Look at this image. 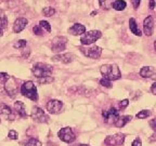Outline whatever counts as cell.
<instances>
[{
	"label": "cell",
	"instance_id": "10",
	"mask_svg": "<svg viewBox=\"0 0 156 146\" xmlns=\"http://www.w3.org/2000/svg\"><path fill=\"white\" fill-rule=\"evenodd\" d=\"M102 116H103V118H104V121L106 122V123H114L120 115L115 107H111L110 109L103 110Z\"/></svg>",
	"mask_w": 156,
	"mask_h": 146
},
{
	"label": "cell",
	"instance_id": "21",
	"mask_svg": "<svg viewBox=\"0 0 156 146\" xmlns=\"http://www.w3.org/2000/svg\"><path fill=\"white\" fill-rule=\"evenodd\" d=\"M153 75H155V71L151 66H144L140 71V76L143 78H152Z\"/></svg>",
	"mask_w": 156,
	"mask_h": 146
},
{
	"label": "cell",
	"instance_id": "41",
	"mask_svg": "<svg viewBox=\"0 0 156 146\" xmlns=\"http://www.w3.org/2000/svg\"><path fill=\"white\" fill-rule=\"evenodd\" d=\"M1 36H2V29L0 28V37H1Z\"/></svg>",
	"mask_w": 156,
	"mask_h": 146
},
{
	"label": "cell",
	"instance_id": "12",
	"mask_svg": "<svg viewBox=\"0 0 156 146\" xmlns=\"http://www.w3.org/2000/svg\"><path fill=\"white\" fill-rule=\"evenodd\" d=\"M5 88L7 92L10 94V96H14L15 94L17 93V85H16V80H15L14 78L10 77L9 79L7 80V82L5 83Z\"/></svg>",
	"mask_w": 156,
	"mask_h": 146
},
{
	"label": "cell",
	"instance_id": "13",
	"mask_svg": "<svg viewBox=\"0 0 156 146\" xmlns=\"http://www.w3.org/2000/svg\"><path fill=\"white\" fill-rule=\"evenodd\" d=\"M143 30L146 36H152L154 30V19L152 16H147L143 21Z\"/></svg>",
	"mask_w": 156,
	"mask_h": 146
},
{
	"label": "cell",
	"instance_id": "42",
	"mask_svg": "<svg viewBox=\"0 0 156 146\" xmlns=\"http://www.w3.org/2000/svg\"><path fill=\"white\" fill-rule=\"evenodd\" d=\"M154 48H155V51H156V40H155V42H154Z\"/></svg>",
	"mask_w": 156,
	"mask_h": 146
},
{
	"label": "cell",
	"instance_id": "20",
	"mask_svg": "<svg viewBox=\"0 0 156 146\" xmlns=\"http://www.w3.org/2000/svg\"><path fill=\"white\" fill-rule=\"evenodd\" d=\"M131 120V116H119L117 118V120L114 122V126L116 128H122L126 126L128 122Z\"/></svg>",
	"mask_w": 156,
	"mask_h": 146
},
{
	"label": "cell",
	"instance_id": "38",
	"mask_svg": "<svg viewBox=\"0 0 156 146\" xmlns=\"http://www.w3.org/2000/svg\"><path fill=\"white\" fill-rule=\"evenodd\" d=\"M151 92L153 93V94L156 95V82L152 85V87H151Z\"/></svg>",
	"mask_w": 156,
	"mask_h": 146
},
{
	"label": "cell",
	"instance_id": "26",
	"mask_svg": "<svg viewBox=\"0 0 156 146\" xmlns=\"http://www.w3.org/2000/svg\"><path fill=\"white\" fill-rule=\"evenodd\" d=\"M53 77L51 76H48V77H42V78H38V82L40 85H47V83H51L53 81Z\"/></svg>",
	"mask_w": 156,
	"mask_h": 146
},
{
	"label": "cell",
	"instance_id": "17",
	"mask_svg": "<svg viewBox=\"0 0 156 146\" xmlns=\"http://www.w3.org/2000/svg\"><path fill=\"white\" fill-rule=\"evenodd\" d=\"M68 33L74 36H78V35H83L86 33V27L83 24H79V23H76L74 24L71 28L68 29Z\"/></svg>",
	"mask_w": 156,
	"mask_h": 146
},
{
	"label": "cell",
	"instance_id": "9",
	"mask_svg": "<svg viewBox=\"0 0 156 146\" xmlns=\"http://www.w3.org/2000/svg\"><path fill=\"white\" fill-rule=\"evenodd\" d=\"M79 50H80L86 56H88V57H90V58H99L101 56V54H102V49L97 46L90 47V48L80 47Z\"/></svg>",
	"mask_w": 156,
	"mask_h": 146
},
{
	"label": "cell",
	"instance_id": "24",
	"mask_svg": "<svg viewBox=\"0 0 156 146\" xmlns=\"http://www.w3.org/2000/svg\"><path fill=\"white\" fill-rule=\"evenodd\" d=\"M24 146H41V142L39 141V140L35 139V137H29L27 139L26 141L24 142Z\"/></svg>",
	"mask_w": 156,
	"mask_h": 146
},
{
	"label": "cell",
	"instance_id": "5",
	"mask_svg": "<svg viewBox=\"0 0 156 146\" xmlns=\"http://www.w3.org/2000/svg\"><path fill=\"white\" fill-rule=\"evenodd\" d=\"M66 43H67V38L66 37H55L52 40L51 44V50L55 53H60V52L64 51L66 49Z\"/></svg>",
	"mask_w": 156,
	"mask_h": 146
},
{
	"label": "cell",
	"instance_id": "35",
	"mask_svg": "<svg viewBox=\"0 0 156 146\" xmlns=\"http://www.w3.org/2000/svg\"><path fill=\"white\" fill-rule=\"evenodd\" d=\"M149 124H150V127H151L152 129L154 130V131H156V118H154V119L150 120Z\"/></svg>",
	"mask_w": 156,
	"mask_h": 146
},
{
	"label": "cell",
	"instance_id": "23",
	"mask_svg": "<svg viewBox=\"0 0 156 146\" xmlns=\"http://www.w3.org/2000/svg\"><path fill=\"white\" fill-rule=\"evenodd\" d=\"M114 1L115 0H99V3L103 10H110L111 8H113Z\"/></svg>",
	"mask_w": 156,
	"mask_h": 146
},
{
	"label": "cell",
	"instance_id": "16",
	"mask_svg": "<svg viewBox=\"0 0 156 146\" xmlns=\"http://www.w3.org/2000/svg\"><path fill=\"white\" fill-rule=\"evenodd\" d=\"M53 61H60L64 64L71 63L74 60V54L72 53H64V54H58V55H54L52 57Z\"/></svg>",
	"mask_w": 156,
	"mask_h": 146
},
{
	"label": "cell",
	"instance_id": "37",
	"mask_svg": "<svg viewBox=\"0 0 156 146\" xmlns=\"http://www.w3.org/2000/svg\"><path fill=\"white\" fill-rule=\"evenodd\" d=\"M131 146H142V141L140 139H136L132 142Z\"/></svg>",
	"mask_w": 156,
	"mask_h": 146
},
{
	"label": "cell",
	"instance_id": "22",
	"mask_svg": "<svg viewBox=\"0 0 156 146\" xmlns=\"http://www.w3.org/2000/svg\"><path fill=\"white\" fill-rule=\"evenodd\" d=\"M127 3L125 0H115L114 3H113V8H114L116 11H122L126 8Z\"/></svg>",
	"mask_w": 156,
	"mask_h": 146
},
{
	"label": "cell",
	"instance_id": "25",
	"mask_svg": "<svg viewBox=\"0 0 156 146\" xmlns=\"http://www.w3.org/2000/svg\"><path fill=\"white\" fill-rule=\"evenodd\" d=\"M150 115H151V112H150V110L143 109L136 114V118H138V119H145V118H147Z\"/></svg>",
	"mask_w": 156,
	"mask_h": 146
},
{
	"label": "cell",
	"instance_id": "28",
	"mask_svg": "<svg viewBox=\"0 0 156 146\" xmlns=\"http://www.w3.org/2000/svg\"><path fill=\"white\" fill-rule=\"evenodd\" d=\"M42 13H44V16H52V15L55 13V10H54L53 8L48 7V8H44V11H42Z\"/></svg>",
	"mask_w": 156,
	"mask_h": 146
},
{
	"label": "cell",
	"instance_id": "30",
	"mask_svg": "<svg viewBox=\"0 0 156 146\" xmlns=\"http://www.w3.org/2000/svg\"><path fill=\"white\" fill-rule=\"evenodd\" d=\"M39 25H40V27L41 28H44L48 33L51 32V26H50V24H49L47 21H40L39 22Z\"/></svg>",
	"mask_w": 156,
	"mask_h": 146
},
{
	"label": "cell",
	"instance_id": "15",
	"mask_svg": "<svg viewBox=\"0 0 156 146\" xmlns=\"http://www.w3.org/2000/svg\"><path fill=\"white\" fill-rule=\"evenodd\" d=\"M27 24H28V21L25 17H19L15 19L14 25H13V30H14V33H21L26 27Z\"/></svg>",
	"mask_w": 156,
	"mask_h": 146
},
{
	"label": "cell",
	"instance_id": "2",
	"mask_svg": "<svg viewBox=\"0 0 156 146\" xmlns=\"http://www.w3.org/2000/svg\"><path fill=\"white\" fill-rule=\"evenodd\" d=\"M52 69H53V67L51 65H48V64H44V63H37L32 68V73L37 78H42V77L51 76Z\"/></svg>",
	"mask_w": 156,
	"mask_h": 146
},
{
	"label": "cell",
	"instance_id": "6",
	"mask_svg": "<svg viewBox=\"0 0 156 146\" xmlns=\"http://www.w3.org/2000/svg\"><path fill=\"white\" fill-rule=\"evenodd\" d=\"M58 137H60L61 141L65 142V143H68V144L73 143V142L76 140L75 133H74L73 130H72L69 127H66V128L61 129L60 131H58Z\"/></svg>",
	"mask_w": 156,
	"mask_h": 146
},
{
	"label": "cell",
	"instance_id": "1",
	"mask_svg": "<svg viewBox=\"0 0 156 146\" xmlns=\"http://www.w3.org/2000/svg\"><path fill=\"white\" fill-rule=\"evenodd\" d=\"M100 71L105 78H107L108 80H118L122 77V73L118 66L115 64H105V65L101 66Z\"/></svg>",
	"mask_w": 156,
	"mask_h": 146
},
{
	"label": "cell",
	"instance_id": "40",
	"mask_svg": "<svg viewBox=\"0 0 156 146\" xmlns=\"http://www.w3.org/2000/svg\"><path fill=\"white\" fill-rule=\"evenodd\" d=\"M74 146H89V145H86V144H79V145H74Z\"/></svg>",
	"mask_w": 156,
	"mask_h": 146
},
{
	"label": "cell",
	"instance_id": "36",
	"mask_svg": "<svg viewBox=\"0 0 156 146\" xmlns=\"http://www.w3.org/2000/svg\"><path fill=\"white\" fill-rule=\"evenodd\" d=\"M128 104H129V101L124 100V101H122V102L119 103V106H120V108H126V107L128 106Z\"/></svg>",
	"mask_w": 156,
	"mask_h": 146
},
{
	"label": "cell",
	"instance_id": "33",
	"mask_svg": "<svg viewBox=\"0 0 156 146\" xmlns=\"http://www.w3.org/2000/svg\"><path fill=\"white\" fill-rule=\"evenodd\" d=\"M9 137L11 140H16L17 139V132L14 130H10L9 131Z\"/></svg>",
	"mask_w": 156,
	"mask_h": 146
},
{
	"label": "cell",
	"instance_id": "39",
	"mask_svg": "<svg viewBox=\"0 0 156 146\" xmlns=\"http://www.w3.org/2000/svg\"><path fill=\"white\" fill-rule=\"evenodd\" d=\"M154 7H155V1L150 0V9H154Z\"/></svg>",
	"mask_w": 156,
	"mask_h": 146
},
{
	"label": "cell",
	"instance_id": "8",
	"mask_svg": "<svg viewBox=\"0 0 156 146\" xmlns=\"http://www.w3.org/2000/svg\"><path fill=\"white\" fill-rule=\"evenodd\" d=\"M30 117L32 119L36 122H39V123H44V122H48L49 120V116H47V114L39 107L35 106L32 110V114H30Z\"/></svg>",
	"mask_w": 156,
	"mask_h": 146
},
{
	"label": "cell",
	"instance_id": "3",
	"mask_svg": "<svg viewBox=\"0 0 156 146\" xmlns=\"http://www.w3.org/2000/svg\"><path fill=\"white\" fill-rule=\"evenodd\" d=\"M21 93H22L25 97L29 99V100L38 101L37 89H36V87H35L33 81H27V82L23 83L22 87H21Z\"/></svg>",
	"mask_w": 156,
	"mask_h": 146
},
{
	"label": "cell",
	"instance_id": "11",
	"mask_svg": "<svg viewBox=\"0 0 156 146\" xmlns=\"http://www.w3.org/2000/svg\"><path fill=\"white\" fill-rule=\"evenodd\" d=\"M62 107H63V103L61 101L58 100H51L47 103V110H48L50 114H58L61 112Z\"/></svg>",
	"mask_w": 156,
	"mask_h": 146
},
{
	"label": "cell",
	"instance_id": "14",
	"mask_svg": "<svg viewBox=\"0 0 156 146\" xmlns=\"http://www.w3.org/2000/svg\"><path fill=\"white\" fill-rule=\"evenodd\" d=\"M0 116L8 120L14 119V116H13L12 112H11V108L7 104H3V103H0Z\"/></svg>",
	"mask_w": 156,
	"mask_h": 146
},
{
	"label": "cell",
	"instance_id": "4",
	"mask_svg": "<svg viewBox=\"0 0 156 146\" xmlns=\"http://www.w3.org/2000/svg\"><path fill=\"white\" fill-rule=\"evenodd\" d=\"M101 36H102V34L100 30H90L83 36H81L80 42L83 46H89V44H92L93 42L97 41L98 39H100Z\"/></svg>",
	"mask_w": 156,
	"mask_h": 146
},
{
	"label": "cell",
	"instance_id": "19",
	"mask_svg": "<svg viewBox=\"0 0 156 146\" xmlns=\"http://www.w3.org/2000/svg\"><path fill=\"white\" fill-rule=\"evenodd\" d=\"M129 28H130V32L132 33V34H134L136 36H141L142 33L141 30H140L139 26H138V24H136V19H133V17H131V19H129Z\"/></svg>",
	"mask_w": 156,
	"mask_h": 146
},
{
	"label": "cell",
	"instance_id": "32",
	"mask_svg": "<svg viewBox=\"0 0 156 146\" xmlns=\"http://www.w3.org/2000/svg\"><path fill=\"white\" fill-rule=\"evenodd\" d=\"M26 43H27L26 40L21 39V40H19V41H16V43H14V48H17V49L24 48V47H26Z\"/></svg>",
	"mask_w": 156,
	"mask_h": 146
},
{
	"label": "cell",
	"instance_id": "34",
	"mask_svg": "<svg viewBox=\"0 0 156 146\" xmlns=\"http://www.w3.org/2000/svg\"><path fill=\"white\" fill-rule=\"evenodd\" d=\"M140 2H141V0H131V3H132V5H133L134 10H136L138 8H139Z\"/></svg>",
	"mask_w": 156,
	"mask_h": 146
},
{
	"label": "cell",
	"instance_id": "18",
	"mask_svg": "<svg viewBox=\"0 0 156 146\" xmlns=\"http://www.w3.org/2000/svg\"><path fill=\"white\" fill-rule=\"evenodd\" d=\"M14 109L16 112V114L19 115L21 118H27V114L26 110H25V105L23 102L21 101H17L14 103Z\"/></svg>",
	"mask_w": 156,
	"mask_h": 146
},
{
	"label": "cell",
	"instance_id": "29",
	"mask_svg": "<svg viewBox=\"0 0 156 146\" xmlns=\"http://www.w3.org/2000/svg\"><path fill=\"white\" fill-rule=\"evenodd\" d=\"M100 85H103V87H105V88H111V87H112V81L108 80L107 78L103 77L102 79L100 80Z\"/></svg>",
	"mask_w": 156,
	"mask_h": 146
},
{
	"label": "cell",
	"instance_id": "27",
	"mask_svg": "<svg viewBox=\"0 0 156 146\" xmlns=\"http://www.w3.org/2000/svg\"><path fill=\"white\" fill-rule=\"evenodd\" d=\"M8 25V19L7 16H5V14H2V13H0V28L3 29L5 28Z\"/></svg>",
	"mask_w": 156,
	"mask_h": 146
},
{
	"label": "cell",
	"instance_id": "7",
	"mask_svg": "<svg viewBox=\"0 0 156 146\" xmlns=\"http://www.w3.org/2000/svg\"><path fill=\"white\" fill-rule=\"evenodd\" d=\"M125 137H126V135L124 133H116L114 135L107 136L106 139H105L104 143L107 146H120L124 144Z\"/></svg>",
	"mask_w": 156,
	"mask_h": 146
},
{
	"label": "cell",
	"instance_id": "31",
	"mask_svg": "<svg viewBox=\"0 0 156 146\" xmlns=\"http://www.w3.org/2000/svg\"><path fill=\"white\" fill-rule=\"evenodd\" d=\"M33 32H34V34L37 35V36H42V35H44V30L41 29L40 25H36V26L33 27Z\"/></svg>",
	"mask_w": 156,
	"mask_h": 146
}]
</instances>
